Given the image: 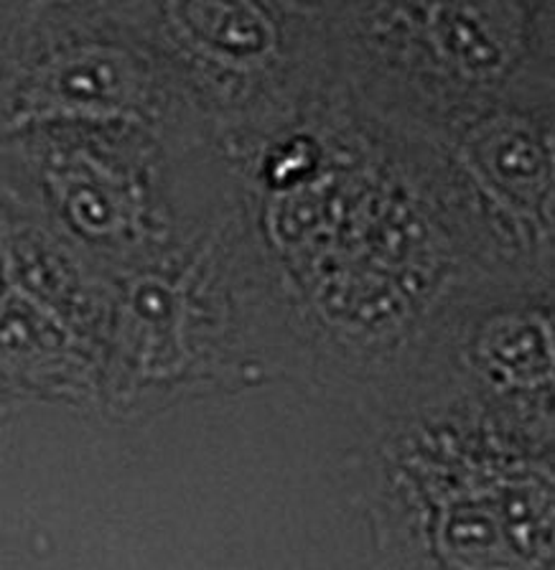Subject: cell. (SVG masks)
Segmentation results:
<instances>
[{
    "mask_svg": "<svg viewBox=\"0 0 555 570\" xmlns=\"http://www.w3.org/2000/svg\"><path fill=\"white\" fill-rule=\"evenodd\" d=\"M196 29L210 41L232 51H261L267 43V31L245 6H194Z\"/></svg>",
    "mask_w": 555,
    "mask_h": 570,
    "instance_id": "cell-1",
    "label": "cell"
}]
</instances>
